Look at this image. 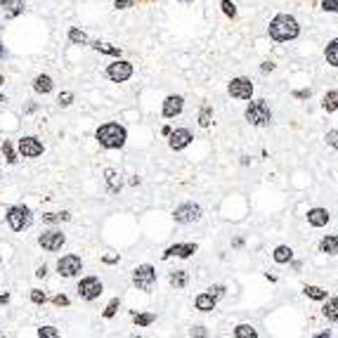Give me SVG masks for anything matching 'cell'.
<instances>
[{
  "instance_id": "6da1fadb",
  "label": "cell",
  "mask_w": 338,
  "mask_h": 338,
  "mask_svg": "<svg viewBox=\"0 0 338 338\" xmlns=\"http://www.w3.org/2000/svg\"><path fill=\"white\" fill-rule=\"evenodd\" d=\"M267 31H270V38H272V40L286 43V40H294V38L301 33V26H298L296 17H291V14H277V17L270 21Z\"/></svg>"
},
{
  "instance_id": "7a4b0ae2",
  "label": "cell",
  "mask_w": 338,
  "mask_h": 338,
  "mask_svg": "<svg viewBox=\"0 0 338 338\" xmlns=\"http://www.w3.org/2000/svg\"><path fill=\"white\" fill-rule=\"evenodd\" d=\"M95 140H97L104 149H121L128 140V133H125L123 125L118 123H104L95 130Z\"/></svg>"
},
{
  "instance_id": "3957f363",
  "label": "cell",
  "mask_w": 338,
  "mask_h": 338,
  "mask_svg": "<svg viewBox=\"0 0 338 338\" xmlns=\"http://www.w3.org/2000/svg\"><path fill=\"white\" fill-rule=\"evenodd\" d=\"M246 121L251 125H258V128H265V125L272 123V111L270 107L265 104V99H256V102H251L249 107H246Z\"/></svg>"
},
{
  "instance_id": "277c9868",
  "label": "cell",
  "mask_w": 338,
  "mask_h": 338,
  "mask_svg": "<svg viewBox=\"0 0 338 338\" xmlns=\"http://www.w3.org/2000/svg\"><path fill=\"white\" fill-rule=\"evenodd\" d=\"M5 220H7V225L14 232H24V230H28V227H31V223H33V215H31V211H28L26 206H9Z\"/></svg>"
},
{
  "instance_id": "5b68a950",
  "label": "cell",
  "mask_w": 338,
  "mask_h": 338,
  "mask_svg": "<svg viewBox=\"0 0 338 338\" xmlns=\"http://www.w3.org/2000/svg\"><path fill=\"white\" fill-rule=\"evenodd\" d=\"M133 284L140 291H151L156 284V270L151 265H137L133 272Z\"/></svg>"
},
{
  "instance_id": "8992f818",
  "label": "cell",
  "mask_w": 338,
  "mask_h": 338,
  "mask_svg": "<svg viewBox=\"0 0 338 338\" xmlns=\"http://www.w3.org/2000/svg\"><path fill=\"white\" fill-rule=\"evenodd\" d=\"M201 213H204V211H201L199 204H182L173 211V218H175V223H180V225H192L201 218Z\"/></svg>"
},
{
  "instance_id": "52a82bcc",
  "label": "cell",
  "mask_w": 338,
  "mask_h": 338,
  "mask_svg": "<svg viewBox=\"0 0 338 338\" xmlns=\"http://www.w3.org/2000/svg\"><path fill=\"white\" fill-rule=\"evenodd\" d=\"M102 291H104V286H102L97 277H85V279L78 282V296L83 301H95V298L102 296Z\"/></svg>"
},
{
  "instance_id": "ba28073f",
  "label": "cell",
  "mask_w": 338,
  "mask_h": 338,
  "mask_svg": "<svg viewBox=\"0 0 338 338\" xmlns=\"http://www.w3.org/2000/svg\"><path fill=\"white\" fill-rule=\"evenodd\" d=\"M107 76H109V80H114V83H125V80L133 76V64L125 62V59H116L114 64L107 66Z\"/></svg>"
},
{
  "instance_id": "9c48e42d",
  "label": "cell",
  "mask_w": 338,
  "mask_h": 338,
  "mask_svg": "<svg viewBox=\"0 0 338 338\" xmlns=\"http://www.w3.org/2000/svg\"><path fill=\"white\" fill-rule=\"evenodd\" d=\"M227 92H230L234 99H251V95H253V83H251V78H244V76L232 78L230 85H227Z\"/></svg>"
},
{
  "instance_id": "30bf717a",
  "label": "cell",
  "mask_w": 338,
  "mask_h": 338,
  "mask_svg": "<svg viewBox=\"0 0 338 338\" xmlns=\"http://www.w3.org/2000/svg\"><path fill=\"white\" fill-rule=\"evenodd\" d=\"M80 270H83V263H80V258L73 256V253H69V256H64V258L57 260V272L62 277H76V275H80Z\"/></svg>"
},
{
  "instance_id": "8fae6325",
  "label": "cell",
  "mask_w": 338,
  "mask_h": 338,
  "mask_svg": "<svg viewBox=\"0 0 338 338\" xmlns=\"http://www.w3.org/2000/svg\"><path fill=\"white\" fill-rule=\"evenodd\" d=\"M64 241H66V237H64V232H59V230H47L38 237V244H40L45 251H59L64 246Z\"/></svg>"
},
{
  "instance_id": "7c38bea8",
  "label": "cell",
  "mask_w": 338,
  "mask_h": 338,
  "mask_svg": "<svg viewBox=\"0 0 338 338\" xmlns=\"http://www.w3.org/2000/svg\"><path fill=\"white\" fill-rule=\"evenodd\" d=\"M19 154L24 159H36L43 154V142L38 137H21L19 140Z\"/></svg>"
},
{
  "instance_id": "4fadbf2b",
  "label": "cell",
  "mask_w": 338,
  "mask_h": 338,
  "mask_svg": "<svg viewBox=\"0 0 338 338\" xmlns=\"http://www.w3.org/2000/svg\"><path fill=\"white\" fill-rule=\"evenodd\" d=\"M170 140H168V144H170V149L173 151H180V149H185L194 137H192V133H189L187 128H178V130H170V135H168Z\"/></svg>"
},
{
  "instance_id": "5bb4252c",
  "label": "cell",
  "mask_w": 338,
  "mask_h": 338,
  "mask_svg": "<svg viewBox=\"0 0 338 338\" xmlns=\"http://www.w3.org/2000/svg\"><path fill=\"white\" fill-rule=\"evenodd\" d=\"M192 253H196V244H192V241H187V244H175V246H170V249L163 251V256L161 258L168 260L173 258V256H178V258H189Z\"/></svg>"
},
{
  "instance_id": "9a60e30c",
  "label": "cell",
  "mask_w": 338,
  "mask_h": 338,
  "mask_svg": "<svg viewBox=\"0 0 338 338\" xmlns=\"http://www.w3.org/2000/svg\"><path fill=\"white\" fill-rule=\"evenodd\" d=\"M24 0H0V12L5 14V19H14L19 14H24Z\"/></svg>"
},
{
  "instance_id": "2e32d148",
  "label": "cell",
  "mask_w": 338,
  "mask_h": 338,
  "mask_svg": "<svg viewBox=\"0 0 338 338\" xmlns=\"http://www.w3.org/2000/svg\"><path fill=\"white\" fill-rule=\"evenodd\" d=\"M182 107H185V99L180 97V95H168V97L163 99V116L166 118H175L182 111Z\"/></svg>"
},
{
  "instance_id": "e0dca14e",
  "label": "cell",
  "mask_w": 338,
  "mask_h": 338,
  "mask_svg": "<svg viewBox=\"0 0 338 338\" xmlns=\"http://www.w3.org/2000/svg\"><path fill=\"white\" fill-rule=\"evenodd\" d=\"M329 220H331V215L327 208H310V211H308V223H310L312 227H324Z\"/></svg>"
},
{
  "instance_id": "ac0fdd59",
  "label": "cell",
  "mask_w": 338,
  "mask_h": 338,
  "mask_svg": "<svg viewBox=\"0 0 338 338\" xmlns=\"http://www.w3.org/2000/svg\"><path fill=\"white\" fill-rule=\"evenodd\" d=\"M52 88H54V83H52V78H50L47 73H40V76H36V78H33V90H36V92H40V95L52 92Z\"/></svg>"
},
{
  "instance_id": "d6986e66",
  "label": "cell",
  "mask_w": 338,
  "mask_h": 338,
  "mask_svg": "<svg viewBox=\"0 0 338 338\" xmlns=\"http://www.w3.org/2000/svg\"><path fill=\"white\" fill-rule=\"evenodd\" d=\"M215 303H218V298H215L213 294H199L196 296V301H194V305H196V310L211 312L215 308Z\"/></svg>"
},
{
  "instance_id": "ffe728a7",
  "label": "cell",
  "mask_w": 338,
  "mask_h": 338,
  "mask_svg": "<svg viewBox=\"0 0 338 338\" xmlns=\"http://www.w3.org/2000/svg\"><path fill=\"white\" fill-rule=\"evenodd\" d=\"M322 253H327V256H338V234H329V237H324L320 244Z\"/></svg>"
},
{
  "instance_id": "44dd1931",
  "label": "cell",
  "mask_w": 338,
  "mask_h": 338,
  "mask_svg": "<svg viewBox=\"0 0 338 338\" xmlns=\"http://www.w3.org/2000/svg\"><path fill=\"white\" fill-rule=\"evenodd\" d=\"M322 315L327 317L329 322L338 324V298H329V301L324 303V308H322Z\"/></svg>"
},
{
  "instance_id": "7402d4cb",
  "label": "cell",
  "mask_w": 338,
  "mask_h": 338,
  "mask_svg": "<svg viewBox=\"0 0 338 338\" xmlns=\"http://www.w3.org/2000/svg\"><path fill=\"white\" fill-rule=\"evenodd\" d=\"M104 178H107L109 192H111V194H118V192H121V187H123V185H121V180H118V173H116L114 168H107V170H104Z\"/></svg>"
},
{
  "instance_id": "603a6c76",
  "label": "cell",
  "mask_w": 338,
  "mask_h": 338,
  "mask_svg": "<svg viewBox=\"0 0 338 338\" xmlns=\"http://www.w3.org/2000/svg\"><path fill=\"white\" fill-rule=\"evenodd\" d=\"M168 282H170V286H173V289H185V286H187V282H189V275L185 272V270H175V272H170Z\"/></svg>"
},
{
  "instance_id": "cb8c5ba5",
  "label": "cell",
  "mask_w": 338,
  "mask_h": 338,
  "mask_svg": "<svg viewBox=\"0 0 338 338\" xmlns=\"http://www.w3.org/2000/svg\"><path fill=\"white\" fill-rule=\"evenodd\" d=\"M272 258H275V263L284 265V263H289V260L294 258V251L289 249V246H277L275 253H272Z\"/></svg>"
},
{
  "instance_id": "d4e9b609",
  "label": "cell",
  "mask_w": 338,
  "mask_h": 338,
  "mask_svg": "<svg viewBox=\"0 0 338 338\" xmlns=\"http://www.w3.org/2000/svg\"><path fill=\"white\" fill-rule=\"evenodd\" d=\"M322 107H324V111H338V90H331L324 95Z\"/></svg>"
},
{
  "instance_id": "484cf974",
  "label": "cell",
  "mask_w": 338,
  "mask_h": 338,
  "mask_svg": "<svg viewBox=\"0 0 338 338\" xmlns=\"http://www.w3.org/2000/svg\"><path fill=\"white\" fill-rule=\"evenodd\" d=\"M324 57H327V62H329L331 66H338V38H336V40H331V43L327 45Z\"/></svg>"
},
{
  "instance_id": "4316f807",
  "label": "cell",
  "mask_w": 338,
  "mask_h": 338,
  "mask_svg": "<svg viewBox=\"0 0 338 338\" xmlns=\"http://www.w3.org/2000/svg\"><path fill=\"white\" fill-rule=\"evenodd\" d=\"M303 294L308 296V298H312V301H327V291L320 289V286H305Z\"/></svg>"
},
{
  "instance_id": "83f0119b",
  "label": "cell",
  "mask_w": 338,
  "mask_h": 338,
  "mask_svg": "<svg viewBox=\"0 0 338 338\" xmlns=\"http://www.w3.org/2000/svg\"><path fill=\"white\" fill-rule=\"evenodd\" d=\"M234 336L237 338H256L258 336V331L253 329L251 324H239V327L234 329Z\"/></svg>"
},
{
  "instance_id": "f1b7e54d",
  "label": "cell",
  "mask_w": 338,
  "mask_h": 338,
  "mask_svg": "<svg viewBox=\"0 0 338 338\" xmlns=\"http://www.w3.org/2000/svg\"><path fill=\"white\" fill-rule=\"evenodd\" d=\"M69 40L76 45H88V36H85V31H80V28H69Z\"/></svg>"
},
{
  "instance_id": "f546056e",
  "label": "cell",
  "mask_w": 338,
  "mask_h": 338,
  "mask_svg": "<svg viewBox=\"0 0 338 338\" xmlns=\"http://www.w3.org/2000/svg\"><path fill=\"white\" fill-rule=\"evenodd\" d=\"M92 47L97 50V52H102V54H114V57H118L121 54V50L118 47H114V45H109V43H92Z\"/></svg>"
},
{
  "instance_id": "4dcf8cb0",
  "label": "cell",
  "mask_w": 338,
  "mask_h": 338,
  "mask_svg": "<svg viewBox=\"0 0 338 338\" xmlns=\"http://www.w3.org/2000/svg\"><path fill=\"white\" fill-rule=\"evenodd\" d=\"M66 223V220H71V215L69 213H45L43 215V223H47V225H54V223Z\"/></svg>"
},
{
  "instance_id": "1f68e13d",
  "label": "cell",
  "mask_w": 338,
  "mask_h": 338,
  "mask_svg": "<svg viewBox=\"0 0 338 338\" xmlns=\"http://www.w3.org/2000/svg\"><path fill=\"white\" fill-rule=\"evenodd\" d=\"M211 118H213V109L206 104V107L201 109V114H199V125H201V128H208V125H211Z\"/></svg>"
},
{
  "instance_id": "d6a6232c",
  "label": "cell",
  "mask_w": 338,
  "mask_h": 338,
  "mask_svg": "<svg viewBox=\"0 0 338 338\" xmlns=\"http://www.w3.org/2000/svg\"><path fill=\"white\" fill-rule=\"evenodd\" d=\"M133 320L137 327H149L151 322L156 320V315H151V312H144V315H133Z\"/></svg>"
},
{
  "instance_id": "836d02e7",
  "label": "cell",
  "mask_w": 338,
  "mask_h": 338,
  "mask_svg": "<svg viewBox=\"0 0 338 338\" xmlns=\"http://www.w3.org/2000/svg\"><path fill=\"white\" fill-rule=\"evenodd\" d=\"M2 154H5V159H7V163H17V154H14V147L5 140L2 142Z\"/></svg>"
},
{
  "instance_id": "e575fe53",
  "label": "cell",
  "mask_w": 338,
  "mask_h": 338,
  "mask_svg": "<svg viewBox=\"0 0 338 338\" xmlns=\"http://www.w3.org/2000/svg\"><path fill=\"white\" fill-rule=\"evenodd\" d=\"M324 142H327V147H331V149H338V130H329V133L324 135Z\"/></svg>"
},
{
  "instance_id": "d590c367",
  "label": "cell",
  "mask_w": 338,
  "mask_h": 338,
  "mask_svg": "<svg viewBox=\"0 0 338 338\" xmlns=\"http://www.w3.org/2000/svg\"><path fill=\"white\" fill-rule=\"evenodd\" d=\"M38 336L40 338H57L59 336V331L54 329V327H40V329H38Z\"/></svg>"
},
{
  "instance_id": "8d00e7d4",
  "label": "cell",
  "mask_w": 338,
  "mask_h": 338,
  "mask_svg": "<svg viewBox=\"0 0 338 338\" xmlns=\"http://www.w3.org/2000/svg\"><path fill=\"white\" fill-rule=\"evenodd\" d=\"M220 5H223V12L227 14V17H232V19L237 17V7H234V2H232V0H223Z\"/></svg>"
},
{
  "instance_id": "74e56055",
  "label": "cell",
  "mask_w": 338,
  "mask_h": 338,
  "mask_svg": "<svg viewBox=\"0 0 338 338\" xmlns=\"http://www.w3.org/2000/svg\"><path fill=\"white\" fill-rule=\"evenodd\" d=\"M118 305H121V303H118V298H114V301H111V303L107 305V310H104V317H107V320H111V317L116 315V310H118Z\"/></svg>"
},
{
  "instance_id": "f35d334b",
  "label": "cell",
  "mask_w": 338,
  "mask_h": 338,
  "mask_svg": "<svg viewBox=\"0 0 338 338\" xmlns=\"http://www.w3.org/2000/svg\"><path fill=\"white\" fill-rule=\"evenodd\" d=\"M57 102H59V107H69L73 102V92H62V95L57 97Z\"/></svg>"
},
{
  "instance_id": "ab89813d",
  "label": "cell",
  "mask_w": 338,
  "mask_h": 338,
  "mask_svg": "<svg viewBox=\"0 0 338 338\" xmlns=\"http://www.w3.org/2000/svg\"><path fill=\"white\" fill-rule=\"evenodd\" d=\"M322 9H324V12H338V0H324V2H322Z\"/></svg>"
},
{
  "instance_id": "60d3db41",
  "label": "cell",
  "mask_w": 338,
  "mask_h": 338,
  "mask_svg": "<svg viewBox=\"0 0 338 338\" xmlns=\"http://www.w3.org/2000/svg\"><path fill=\"white\" fill-rule=\"evenodd\" d=\"M45 301H47V298H45L43 291H38V289H33V291H31V303L40 305V303H45Z\"/></svg>"
},
{
  "instance_id": "b9f144b4",
  "label": "cell",
  "mask_w": 338,
  "mask_h": 338,
  "mask_svg": "<svg viewBox=\"0 0 338 338\" xmlns=\"http://www.w3.org/2000/svg\"><path fill=\"white\" fill-rule=\"evenodd\" d=\"M133 5H135V0H114L116 9H128V7H133Z\"/></svg>"
},
{
  "instance_id": "7bdbcfd3",
  "label": "cell",
  "mask_w": 338,
  "mask_h": 338,
  "mask_svg": "<svg viewBox=\"0 0 338 338\" xmlns=\"http://www.w3.org/2000/svg\"><path fill=\"white\" fill-rule=\"evenodd\" d=\"M52 303L57 305V308H66V305H69V298L59 294V296H54V298H52Z\"/></svg>"
},
{
  "instance_id": "ee69618b",
  "label": "cell",
  "mask_w": 338,
  "mask_h": 338,
  "mask_svg": "<svg viewBox=\"0 0 338 338\" xmlns=\"http://www.w3.org/2000/svg\"><path fill=\"white\" fill-rule=\"evenodd\" d=\"M208 294H213L215 298H220V296L225 294V286H220V284H218V286H211V289H208Z\"/></svg>"
},
{
  "instance_id": "f6af8a7d",
  "label": "cell",
  "mask_w": 338,
  "mask_h": 338,
  "mask_svg": "<svg viewBox=\"0 0 338 338\" xmlns=\"http://www.w3.org/2000/svg\"><path fill=\"white\" fill-rule=\"evenodd\" d=\"M310 90H296L294 92V97H298V99H310Z\"/></svg>"
},
{
  "instance_id": "bcb514c9",
  "label": "cell",
  "mask_w": 338,
  "mask_h": 338,
  "mask_svg": "<svg viewBox=\"0 0 338 338\" xmlns=\"http://www.w3.org/2000/svg\"><path fill=\"white\" fill-rule=\"evenodd\" d=\"M260 71H263V73H267V71H275V64H272V62H265V64H263V66H260Z\"/></svg>"
},
{
  "instance_id": "7dc6e473",
  "label": "cell",
  "mask_w": 338,
  "mask_h": 338,
  "mask_svg": "<svg viewBox=\"0 0 338 338\" xmlns=\"http://www.w3.org/2000/svg\"><path fill=\"white\" fill-rule=\"evenodd\" d=\"M104 263H107V265H114V263H118V256H104Z\"/></svg>"
},
{
  "instance_id": "c3c4849f",
  "label": "cell",
  "mask_w": 338,
  "mask_h": 338,
  "mask_svg": "<svg viewBox=\"0 0 338 338\" xmlns=\"http://www.w3.org/2000/svg\"><path fill=\"white\" fill-rule=\"evenodd\" d=\"M45 275H47V267H45V265H43V267H38V270H36V277H40V279H43Z\"/></svg>"
},
{
  "instance_id": "681fc988",
  "label": "cell",
  "mask_w": 338,
  "mask_h": 338,
  "mask_svg": "<svg viewBox=\"0 0 338 338\" xmlns=\"http://www.w3.org/2000/svg\"><path fill=\"white\" fill-rule=\"evenodd\" d=\"M192 336H206V331L201 327H196V329H192Z\"/></svg>"
},
{
  "instance_id": "f907efd6",
  "label": "cell",
  "mask_w": 338,
  "mask_h": 338,
  "mask_svg": "<svg viewBox=\"0 0 338 338\" xmlns=\"http://www.w3.org/2000/svg\"><path fill=\"white\" fill-rule=\"evenodd\" d=\"M7 301H9V294H2V291H0V305H5Z\"/></svg>"
},
{
  "instance_id": "816d5d0a",
  "label": "cell",
  "mask_w": 338,
  "mask_h": 338,
  "mask_svg": "<svg viewBox=\"0 0 338 338\" xmlns=\"http://www.w3.org/2000/svg\"><path fill=\"white\" fill-rule=\"evenodd\" d=\"M5 57H7V50H5V45L0 43V59H5Z\"/></svg>"
},
{
  "instance_id": "f5cc1de1",
  "label": "cell",
  "mask_w": 338,
  "mask_h": 338,
  "mask_svg": "<svg viewBox=\"0 0 338 338\" xmlns=\"http://www.w3.org/2000/svg\"><path fill=\"white\" fill-rule=\"evenodd\" d=\"M5 102H7V99H5V95L0 92V104H5Z\"/></svg>"
},
{
  "instance_id": "db71d44e",
  "label": "cell",
  "mask_w": 338,
  "mask_h": 338,
  "mask_svg": "<svg viewBox=\"0 0 338 338\" xmlns=\"http://www.w3.org/2000/svg\"><path fill=\"white\" fill-rule=\"evenodd\" d=\"M180 2H194V0H180Z\"/></svg>"
},
{
  "instance_id": "11a10c76",
  "label": "cell",
  "mask_w": 338,
  "mask_h": 338,
  "mask_svg": "<svg viewBox=\"0 0 338 338\" xmlns=\"http://www.w3.org/2000/svg\"><path fill=\"white\" fill-rule=\"evenodd\" d=\"M0 83H2V76H0Z\"/></svg>"
}]
</instances>
